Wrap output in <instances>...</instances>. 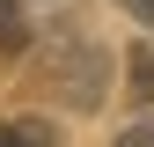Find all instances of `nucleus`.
Segmentation results:
<instances>
[{"label":"nucleus","mask_w":154,"mask_h":147,"mask_svg":"<svg viewBox=\"0 0 154 147\" xmlns=\"http://www.w3.org/2000/svg\"><path fill=\"white\" fill-rule=\"evenodd\" d=\"M51 74H59V88H66L73 110H95V103H103V66H95L88 44H59V52H51Z\"/></svg>","instance_id":"nucleus-1"},{"label":"nucleus","mask_w":154,"mask_h":147,"mask_svg":"<svg viewBox=\"0 0 154 147\" xmlns=\"http://www.w3.org/2000/svg\"><path fill=\"white\" fill-rule=\"evenodd\" d=\"M29 44V22H22V0H0V52H22Z\"/></svg>","instance_id":"nucleus-2"},{"label":"nucleus","mask_w":154,"mask_h":147,"mask_svg":"<svg viewBox=\"0 0 154 147\" xmlns=\"http://www.w3.org/2000/svg\"><path fill=\"white\" fill-rule=\"evenodd\" d=\"M132 96H140V103H154V44H140V52H132Z\"/></svg>","instance_id":"nucleus-3"},{"label":"nucleus","mask_w":154,"mask_h":147,"mask_svg":"<svg viewBox=\"0 0 154 147\" xmlns=\"http://www.w3.org/2000/svg\"><path fill=\"white\" fill-rule=\"evenodd\" d=\"M0 147H51L44 125H0Z\"/></svg>","instance_id":"nucleus-4"},{"label":"nucleus","mask_w":154,"mask_h":147,"mask_svg":"<svg viewBox=\"0 0 154 147\" xmlns=\"http://www.w3.org/2000/svg\"><path fill=\"white\" fill-rule=\"evenodd\" d=\"M118 147H154V125H132V133H125Z\"/></svg>","instance_id":"nucleus-5"},{"label":"nucleus","mask_w":154,"mask_h":147,"mask_svg":"<svg viewBox=\"0 0 154 147\" xmlns=\"http://www.w3.org/2000/svg\"><path fill=\"white\" fill-rule=\"evenodd\" d=\"M125 8H132V15H140V22H147V30H154V0H125Z\"/></svg>","instance_id":"nucleus-6"}]
</instances>
